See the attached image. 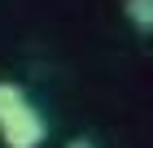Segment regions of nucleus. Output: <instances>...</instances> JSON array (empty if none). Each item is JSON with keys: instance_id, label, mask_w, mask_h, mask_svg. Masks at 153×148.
<instances>
[{"instance_id": "obj_1", "label": "nucleus", "mask_w": 153, "mask_h": 148, "mask_svg": "<svg viewBox=\"0 0 153 148\" xmlns=\"http://www.w3.org/2000/svg\"><path fill=\"white\" fill-rule=\"evenodd\" d=\"M0 139L4 148H39L48 139V122L39 118L31 96L9 79L0 83Z\"/></svg>"}, {"instance_id": "obj_2", "label": "nucleus", "mask_w": 153, "mask_h": 148, "mask_svg": "<svg viewBox=\"0 0 153 148\" xmlns=\"http://www.w3.org/2000/svg\"><path fill=\"white\" fill-rule=\"evenodd\" d=\"M123 13L136 31H153V0H123Z\"/></svg>"}, {"instance_id": "obj_3", "label": "nucleus", "mask_w": 153, "mask_h": 148, "mask_svg": "<svg viewBox=\"0 0 153 148\" xmlns=\"http://www.w3.org/2000/svg\"><path fill=\"white\" fill-rule=\"evenodd\" d=\"M66 148H96V144H92V139H83V135H79V139H70Z\"/></svg>"}]
</instances>
